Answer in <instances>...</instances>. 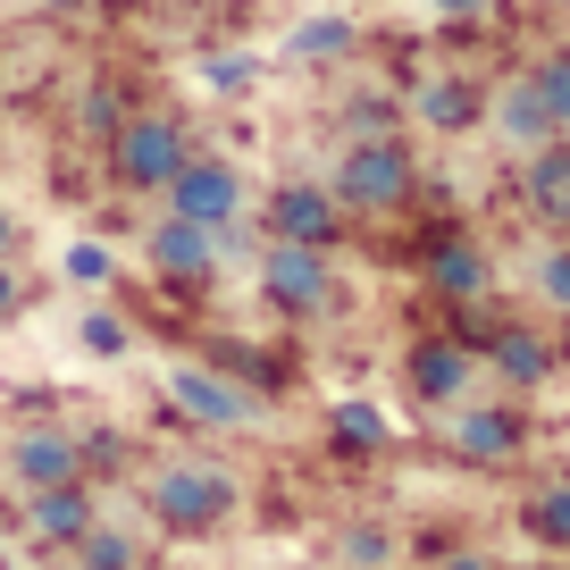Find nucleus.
Returning a JSON list of instances; mask_svg holds the SVG:
<instances>
[{
  "mask_svg": "<svg viewBox=\"0 0 570 570\" xmlns=\"http://www.w3.org/2000/svg\"><path fill=\"white\" fill-rule=\"evenodd\" d=\"M142 512H151V529H168V537H218L235 512H244V487H235L227 462L168 453V462H151V479H142Z\"/></svg>",
  "mask_w": 570,
  "mask_h": 570,
  "instance_id": "f257e3e1",
  "label": "nucleus"
},
{
  "mask_svg": "<svg viewBox=\"0 0 570 570\" xmlns=\"http://www.w3.org/2000/svg\"><path fill=\"white\" fill-rule=\"evenodd\" d=\"M185 160H194V135H185V118H168V109L118 118V135H109V168H118L126 194H160Z\"/></svg>",
  "mask_w": 570,
  "mask_h": 570,
  "instance_id": "f03ea898",
  "label": "nucleus"
},
{
  "mask_svg": "<svg viewBox=\"0 0 570 570\" xmlns=\"http://www.w3.org/2000/svg\"><path fill=\"white\" fill-rule=\"evenodd\" d=\"M411 185H420L411 151L394 135H377V142H353V151L336 160V185H327V194H336L344 210H403Z\"/></svg>",
  "mask_w": 570,
  "mask_h": 570,
  "instance_id": "7ed1b4c3",
  "label": "nucleus"
},
{
  "mask_svg": "<svg viewBox=\"0 0 570 570\" xmlns=\"http://www.w3.org/2000/svg\"><path fill=\"white\" fill-rule=\"evenodd\" d=\"M168 411L210 428V436H227V428L261 420V394H252L244 377H227V370H168Z\"/></svg>",
  "mask_w": 570,
  "mask_h": 570,
  "instance_id": "20e7f679",
  "label": "nucleus"
},
{
  "mask_svg": "<svg viewBox=\"0 0 570 570\" xmlns=\"http://www.w3.org/2000/svg\"><path fill=\"white\" fill-rule=\"evenodd\" d=\"M261 294L285 311V320H311V311H327V303H336L327 252H311V244H277V235H268V252H261Z\"/></svg>",
  "mask_w": 570,
  "mask_h": 570,
  "instance_id": "39448f33",
  "label": "nucleus"
},
{
  "mask_svg": "<svg viewBox=\"0 0 570 570\" xmlns=\"http://www.w3.org/2000/svg\"><path fill=\"white\" fill-rule=\"evenodd\" d=\"M403 386L420 394L428 411H453V403H470L479 394V353H470L462 336H420L403 353Z\"/></svg>",
  "mask_w": 570,
  "mask_h": 570,
  "instance_id": "423d86ee",
  "label": "nucleus"
},
{
  "mask_svg": "<svg viewBox=\"0 0 570 570\" xmlns=\"http://www.w3.org/2000/svg\"><path fill=\"white\" fill-rule=\"evenodd\" d=\"M445 445L462 453L470 470H503V462H520V445H529V420H520L512 403H453L445 411Z\"/></svg>",
  "mask_w": 570,
  "mask_h": 570,
  "instance_id": "0eeeda50",
  "label": "nucleus"
},
{
  "mask_svg": "<svg viewBox=\"0 0 570 570\" xmlns=\"http://www.w3.org/2000/svg\"><path fill=\"white\" fill-rule=\"evenodd\" d=\"M101 520V487L92 479H59V487H26V537L42 553H68L76 537Z\"/></svg>",
  "mask_w": 570,
  "mask_h": 570,
  "instance_id": "6e6552de",
  "label": "nucleus"
},
{
  "mask_svg": "<svg viewBox=\"0 0 570 570\" xmlns=\"http://www.w3.org/2000/svg\"><path fill=\"white\" fill-rule=\"evenodd\" d=\"M160 194H168L177 218H194V227H210V235L227 227V218H244V177H235L227 160H185Z\"/></svg>",
  "mask_w": 570,
  "mask_h": 570,
  "instance_id": "1a4fd4ad",
  "label": "nucleus"
},
{
  "mask_svg": "<svg viewBox=\"0 0 570 570\" xmlns=\"http://www.w3.org/2000/svg\"><path fill=\"white\" fill-rule=\"evenodd\" d=\"M479 370H495L503 386L537 394V386H546L553 370H562V353H553V336H546V327H529V320H495V336H487Z\"/></svg>",
  "mask_w": 570,
  "mask_h": 570,
  "instance_id": "9d476101",
  "label": "nucleus"
},
{
  "mask_svg": "<svg viewBox=\"0 0 570 570\" xmlns=\"http://www.w3.org/2000/svg\"><path fill=\"white\" fill-rule=\"evenodd\" d=\"M268 235H277V244L327 252L344 235V202L327 194V185H277V194H268Z\"/></svg>",
  "mask_w": 570,
  "mask_h": 570,
  "instance_id": "9b49d317",
  "label": "nucleus"
},
{
  "mask_svg": "<svg viewBox=\"0 0 570 570\" xmlns=\"http://www.w3.org/2000/svg\"><path fill=\"white\" fill-rule=\"evenodd\" d=\"M9 479H18V487H59V479H85V470H76V428H59V420L18 428V436H9Z\"/></svg>",
  "mask_w": 570,
  "mask_h": 570,
  "instance_id": "f8f14e48",
  "label": "nucleus"
},
{
  "mask_svg": "<svg viewBox=\"0 0 570 570\" xmlns=\"http://www.w3.org/2000/svg\"><path fill=\"white\" fill-rule=\"evenodd\" d=\"M487 109H495V135L512 142L520 160H529V151H546V142H562V126H553L546 92H537L529 76H512V85H503V92H495V101H487Z\"/></svg>",
  "mask_w": 570,
  "mask_h": 570,
  "instance_id": "ddd939ff",
  "label": "nucleus"
},
{
  "mask_svg": "<svg viewBox=\"0 0 570 570\" xmlns=\"http://www.w3.org/2000/svg\"><path fill=\"white\" fill-rule=\"evenodd\" d=\"M520 202H529V218H537V227L570 235V142H546V151H529Z\"/></svg>",
  "mask_w": 570,
  "mask_h": 570,
  "instance_id": "4468645a",
  "label": "nucleus"
},
{
  "mask_svg": "<svg viewBox=\"0 0 570 570\" xmlns=\"http://www.w3.org/2000/svg\"><path fill=\"white\" fill-rule=\"evenodd\" d=\"M151 268H160V277H185V285H194V277H210V268H218V235L168 210L160 227H151Z\"/></svg>",
  "mask_w": 570,
  "mask_h": 570,
  "instance_id": "2eb2a0df",
  "label": "nucleus"
},
{
  "mask_svg": "<svg viewBox=\"0 0 570 570\" xmlns=\"http://www.w3.org/2000/svg\"><path fill=\"white\" fill-rule=\"evenodd\" d=\"M68 562H76V570H151V537L101 512V520H92V529L68 546Z\"/></svg>",
  "mask_w": 570,
  "mask_h": 570,
  "instance_id": "dca6fc26",
  "label": "nucleus"
},
{
  "mask_svg": "<svg viewBox=\"0 0 570 570\" xmlns=\"http://www.w3.org/2000/svg\"><path fill=\"white\" fill-rule=\"evenodd\" d=\"M428 285L445 294V303H487V285H495V261L479 244H436L428 252Z\"/></svg>",
  "mask_w": 570,
  "mask_h": 570,
  "instance_id": "f3484780",
  "label": "nucleus"
},
{
  "mask_svg": "<svg viewBox=\"0 0 570 570\" xmlns=\"http://www.w3.org/2000/svg\"><path fill=\"white\" fill-rule=\"evenodd\" d=\"M479 85L470 76H428L420 92H411V118L420 126H436V135H462V126H479Z\"/></svg>",
  "mask_w": 570,
  "mask_h": 570,
  "instance_id": "a211bd4d",
  "label": "nucleus"
},
{
  "mask_svg": "<svg viewBox=\"0 0 570 570\" xmlns=\"http://www.w3.org/2000/svg\"><path fill=\"white\" fill-rule=\"evenodd\" d=\"M520 537L537 553H570V479H537L520 495Z\"/></svg>",
  "mask_w": 570,
  "mask_h": 570,
  "instance_id": "6ab92c4d",
  "label": "nucleus"
},
{
  "mask_svg": "<svg viewBox=\"0 0 570 570\" xmlns=\"http://www.w3.org/2000/svg\"><path fill=\"white\" fill-rule=\"evenodd\" d=\"M394 529L386 520H344L336 529V570H394Z\"/></svg>",
  "mask_w": 570,
  "mask_h": 570,
  "instance_id": "aec40b11",
  "label": "nucleus"
},
{
  "mask_svg": "<svg viewBox=\"0 0 570 570\" xmlns=\"http://www.w3.org/2000/svg\"><path fill=\"white\" fill-rule=\"evenodd\" d=\"M327 436H336V453H353V462L386 453V420H377V403H336V411H327Z\"/></svg>",
  "mask_w": 570,
  "mask_h": 570,
  "instance_id": "412c9836",
  "label": "nucleus"
},
{
  "mask_svg": "<svg viewBox=\"0 0 570 570\" xmlns=\"http://www.w3.org/2000/svg\"><path fill=\"white\" fill-rule=\"evenodd\" d=\"M529 85L546 92V109H553V126H562V142H570V42H553L546 59L529 68Z\"/></svg>",
  "mask_w": 570,
  "mask_h": 570,
  "instance_id": "4be33fe9",
  "label": "nucleus"
},
{
  "mask_svg": "<svg viewBox=\"0 0 570 570\" xmlns=\"http://www.w3.org/2000/svg\"><path fill=\"white\" fill-rule=\"evenodd\" d=\"M537 294H546V311H570V235H553L546 252H537Z\"/></svg>",
  "mask_w": 570,
  "mask_h": 570,
  "instance_id": "5701e85b",
  "label": "nucleus"
},
{
  "mask_svg": "<svg viewBox=\"0 0 570 570\" xmlns=\"http://www.w3.org/2000/svg\"><path fill=\"white\" fill-rule=\"evenodd\" d=\"M344 42H353V26H344V18H320V26H303V35H294V59H336Z\"/></svg>",
  "mask_w": 570,
  "mask_h": 570,
  "instance_id": "b1692460",
  "label": "nucleus"
},
{
  "mask_svg": "<svg viewBox=\"0 0 570 570\" xmlns=\"http://www.w3.org/2000/svg\"><path fill=\"white\" fill-rule=\"evenodd\" d=\"M85 344H92V353H109V361H118L135 336H126V320H118V311H85Z\"/></svg>",
  "mask_w": 570,
  "mask_h": 570,
  "instance_id": "393cba45",
  "label": "nucleus"
},
{
  "mask_svg": "<svg viewBox=\"0 0 570 570\" xmlns=\"http://www.w3.org/2000/svg\"><path fill=\"white\" fill-rule=\"evenodd\" d=\"M68 277H76V285H109V252H101V244H76V252H68Z\"/></svg>",
  "mask_w": 570,
  "mask_h": 570,
  "instance_id": "a878e982",
  "label": "nucleus"
},
{
  "mask_svg": "<svg viewBox=\"0 0 570 570\" xmlns=\"http://www.w3.org/2000/svg\"><path fill=\"white\" fill-rule=\"evenodd\" d=\"M18 311H26V277L0 261V320H18Z\"/></svg>",
  "mask_w": 570,
  "mask_h": 570,
  "instance_id": "bb28decb",
  "label": "nucleus"
},
{
  "mask_svg": "<svg viewBox=\"0 0 570 570\" xmlns=\"http://www.w3.org/2000/svg\"><path fill=\"white\" fill-rule=\"evenodd\" d=\"M210 85H227V92L252 85V59H210Z\"/></svg>",
  "mask_w": 570,
  "mask_h": 570,
  "instance_id": "cd10ccee",
  "label": "nucleus"
},
{
  "mask_svg": "<svg viewBox=\"0 0 570 570\" xmlns=\"http://www.w3.org/2000/svg\"><path fill=\"white\" fill-rule=\"evenodd\" d=\"M436 570H495V553H470V546H462V553H445Z\"/></svg>",
  "mask_w": 570,
  "mask_h": 570,
  "instance_id": "c85d7f7f",
  "label": "nucleus"
},
{
  "mask_svg": "<svg viewBox=\"0 0 570 570\" xmlns=\"http://www.w3.org/2000/svg\"><path fill=\"white\" fill-rule=\"evenodd\" d=\"M445 18H487V0H436Z\"/></svg>",
  "mask_w": 570,
  "mask_h": 570,
  "instance_id": "c756f323",
  "label": "nucleus"
},
{
  "mask_svg": "<svg viewBox=\"0 0 570 570\" xmlns=\"http://www.w3.org/2000/svg\"><path fill=\"white\" fill-rule=\"evenodd\" d=\"M42 9H59V18H76V9H92V0H42Z\"/></svg>",
  "mask_w": 570,
  "mask_h": 570,
  "instance_id": "7c9ffc66",
  "label": "nucleus"
},
{
  "mask_svg": "<svg viewBox=\"0 0 570 570\" xmlns=\"http://www.w3.org/2000/svg\"><path fill=\"white\" fill-rule=\"evenodd\" d=\"M553 353H562V361H570V311H562V336H553Z\"/></svg>",
  "mask_w": 570,
  "mask_h": 570,
  "instance_id": "2f4dec72",
  "label": "nucleus"
},
{
  "mask_svg": "<svg viewBox=\"0 0 570 570\" xmlns=\"http://www.w3.org/2000/svg\"><path fill=\"white\" fill-rule=\"evenodd\" d=\"M529 570H570V562H562V553H546V562H529Z\"/></svg>",
  "mask_w": 570,
  "mask_h": 570,
  "instance_id": "473e14b6",
  "label": "nucleus"
},
{
  "mask_svg": "<svg viewBox=\"0 0 570 570\" xmlns=\"http://www.w3.org/2000/svg\"><path fill=\"white\" fill-rule=\"evenodd\" d=\"M0 261H9V218H0Z\"/></svg>",
  "mask_w": 570,
  "mask_h": 570,
  "instance_id": "72a5a7b5",
  "label": "nucleus"
},
{
  "mask_svg": "<svg viewBox=\"0 0 570 570\" xmlns=\"http://www.w3.org/2000/svg\"><path fill=\"white\" fill-rule=\"evenodd\" d=\"M553 9H570V0H553Z\"/></svg>",
  "mask_w": 570,
  "mask_h": 570,
  "instance_id": "f704fd0d",
  "label": "nucleus"
}]
</instances>
